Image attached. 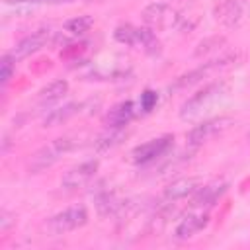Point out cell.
<instances>
[{"label":"cell","instance_id":"1","mask_svg":"<svg viewBox=\"0 0 250 250\" xmlns=\"http://www.w3.org/2000/svg\"><path fill=\"white\" fill-rule=\"evenodd\" d=\"M229 90V84L219 80V82H211L207 84L203 90H199L197 94H193L191 98H188L180 109V117L182 119H195L199 115H203L215 102H219Z\"/></svg>","mask_w":250,"mask_h":250},{"label":"cell","instance_id":"2","mask_svg":"<svg viewBox=\"0 0 250 250\" xmlns=\"http://www.w3.org/2000/svg\"><path fill=\"white\" fill-rule=\"evenodd\" d=\"M74 146V141H70V137H59L47 145H43L41 148H37L31 158L27 160V170L31 174H39L45 168H51L64 152H68Z\"/></svg>","mask_w":250,"mask_h":250},{"label":"cell","instance_id":"3","mask_svg":"<svg viewBox=\"0 0 250 250\" xmlns=\"http://www.w3.org/2000/svg\"><path fill=\"white\" fill-rule=\"evenodd\" d=\"M143 21L152 31H166L182 25V16L166 2H152L143 10Z\"/></svg>","mask_w":250,"mask_h":250},{"label":"cell","instance_id":"4","mask_svg":"<svg viewBox=\"0 0 250 250\" xmlns=\"http://www.w3.org/2000/svg\"><path fill=\"white\" fill-rule=\"evenodd\" d=\"M230 125H232V117H213V119L201 121L199 125H195L193 129H189V133L186 135L188 145H189V146L205 145L207 141H211V139H215L217 135L225 133Z\"/></svg>","mask_w":250,"mask_h":250},{"label":"cell","instance_id":"5","mask_svg":"<svg viewBox=\"0 0 250 250\" xmlns=\"http://www.w3.org/2000/svg\"><path fill=\"white\" fill-rule=\"evenodd\" d=\"M174 145V137L172 135H162V137H156V139H150L139 146L133 148L131 156H133V162L135 164H150L162 156L168 154V150L172 148Z\"/></svg>","mask_w":250,"mask_h":250},{"label":"cell","instance_id":"6","mask_svg":"<svg viewBox=\"0 0 250 250\" xmlns=\"http://www.w3.org/2000/svg\"><path fill=\"white\" fill-rule=\"evenodd\" d=\"M86 223H88V211L82 205H74V207H68V209L53 215L49 221V229L55 234H64V232L84 227Z\"/></svg>","mask_w":250,"mask_h":250},{"label":"cell","instance_id":"7","mask_svg":"<svg viewBox=\"0 0 250 250\" xmlns=\"http://www.w3.org/2000/svg\"><path fill=\"white\" fill-rule=\"evenodd\" d=\"M98 160H88V162H82L70 170L64 172V176L61 178V188L72 191V189H80L84 188L86 184H90V180L96 176L98 172Z\"/></svg>","mask_w":250,"mask_h":250},{"label":"cell","instance_id":"8","mask_svg":"<svg viewBox=\"0 0 250 250\" xmlns=\"http://www.w3.org/2000/svg\"><path fill=\"white\" fill-rule=\"evenodd\" d=\"M51 41H55V31H53V29H39V31H35V33H31V35L23 37V39L16 45V49L12 51V55H14L16 59H25V57H29V55L41 51L43 47H47Z\"/></svg>","mask_w":250,"mask_h":250},{"label":"cell","instance_id":"9","mask_svg":"<svg viewBox=\"0 0 250 250\" xmlns=\"http://www.w3.org/2000/svg\"><path fill=\"white\" fill-rule=\"evenodd\" d=\"M215 20L221 21L225 27H236L242 21L244 6L240 0H219L215 4Z\"/></svg>","mask_w":250,"mask_h":250},{"label":"cell","instance_id":"10","mask_svg":"<svg viewBox=\"0 0 250 250\" xmlns=\"http://www.w3.org/2000/svg\"><path fill=\"white\" fill-rule=\"evenodd\" d=\"M207 225H209V215L207 213H189L188 217H184L178 223V227L174 230V236L178 240L191 238L193 234H197L199 230H203Z\"/></svg>","mask_w":250,"mask_h":250},{"label":"cell","instance_id":"11","mask_svg":"<svg viewBox=\"0 0 250 250\" xmlns=\"http://www.w3.org/2000/svg\"><path fill=\"white\" fill-rule=\"evenodd\" d=\"M135 117V104L131 100L119 102L115 104L104 117V125L105 127H127L131 123V119Z\"/></svg>","mask_w":250,"mask_h":250},{"label":"cell","instance_id":"12","mask_svg":"<svg viewBox=\"0 0 250 250\" xmlns=\"http://www.w3.org/2000/svg\"><path fill=\"white\" fill-rule=\"evenodd\" d=\"M199 188H201L199 178H180V180H174L172 184H168L164 188V197L168 201H178V199H184L188 195H193Z\"/></svg>","mask_w":250,"mask_h":250},{"label":"cell","instance_id":"13","mask_svg":"<svg viewBox=\"0 0 250 250\" xmlns=\"http://www.w3.org/2000/svg\"><path fill=\"white\" fill-rule=\"evenodd\" d=\"M227 184L225 182H213V184H207V186H201L195 193H193V199H191V207H209L213 205L225 191H227Z\"/></svg>","mask_w":250,"mask_h":250},{"label":"cell","instance_id":"14","mask_svg":"<svg viewBox=\"0 0 250 250\" xmlns=\"http://www.w3.org/2000/svg\"><path fill=\"white\" fill-rule=\"evenodd\" d=\"M66 92H68V82L66 80H55V82H51V84H47L45 88L39 90L37 100H39V104L49 105V104H55V102L62 100L66 96Z\"/></svg>","mask_w":250,"mask_h":250},{"label":"cell","instance_id":"15","mask_svg":"<svg viewBox=\"0 0 250 250\" xmlns=\"http://www.w3.org/2000/svg\"><path fill=\"white\" fill-rule=\"evenodd\" d=\"M125 137H127L125 127H105V131L96 139L94 146H96L98 152H104V150H109V148L117 146Z\"/></svg>","mask_w":250,"mask_h":250},{"label":"cell","instance_id":"16","mask_svg":"<svg viewBox=\"0 0 250 250\" xmlns=\"http://www.w3.org/2000/svg\"><path fill=\"white\" fill-rule=\"evenodd\" d=\"M80 104H76V102H70V104H64V105H61V107H55V109H51V113L45 117V121H43V125L45 127H55V125H61V123H64V121H68L70 117H74L78 111H80Z\"/></svg>","mask_w":250,"mask_h":250},{"label":"cell","instance_id":"17","mask_svg":"<svg viewBox=\"0 0 250 250\" xmlns=\"http://www.w3.org/2000/svg\"><path fill=\"white\" fill-rule=\"evenodd\" d=\"M137 49H143L146 55H160V41L156 37V33L150 27H139V35H137Z\"/></svg>","mask_w":250,"mask_h":250},{"label":"cell","instance_id":"18","mask_svg":"<svg viewBox=\"0 0 250 250\" xmlns=\"http://www.w3.org/2000/svg\"><path fill=\"white\" fill-rule=\"evenodd\" d=\"M123 203H125V201H119V199H117L113 193H109V191H104V193H100V195L96 197V209H98V213H100L102 217L119 213L121 207H123Z\"/></svg>","mask_w":250,"mask_h":250},{"label":"cell","instance_id":"19","mask_svg":"<svg viewBox=\"0 0 250 250\" xmlns=\"http://www.w3.org/2000/svg\"><path fill=\"white\" fill-rule=\"evenodd\" d=\"M137 35H139V27H137V25H131V23H121V25H117L115 31H113L115 41H119V43H123V45H129V47H135Z\"/></svg>","mask_w":250,"mask_h":250},{"label":"cell","instance_id":"20","mask_svg":"<svg viewBox=\"0 0 250 250\" xmlns=\"http://www.w3.org/2000/svg\"><path fill=\"white\" fill-rule=\"evenodd\" d=\"M92 18L90 16H78V18H72V20H68L66 21V25H64V29L68 31V33H72V35H82V33H86L90 27H92Z\"/></svg>","mask_w":250,"mask_h":250},{"label":"cell","instance_id":"21","mask_svg":"<svg viewBox=\"0 0 250 250\" xmlns=\"http://www.w3.org/2000/svg\"><path fill=\"white\" fill-rule=\"evenodd\" d=\"M16 57L12 53H6L0 61V82L2 84H8V80L12 78V74L16 72Z\"/></svg>","mask_w":250,"mask_h":250},{"label":"cell","instance_id":"22","mask_svg":"<svg viewBox=\"0 0 250 250\" xmlns=\"http://www.w3.org/2000/svg\"><path fill=\"white\" fill-rule=\"evenodd\" d=\"M156 102H158V94H156L154 90H145V92L141 94L139 105H141L143 113H148V111H152V109H154Z\"/></svg>","mask_w":250,"mask_h":250},{"label":"cell","instance_id":"23","mask_svg":"<svg viewBox=\"0 0 250 250\" xmlns=\"http://www.w3.org/2000/svg\"><path fill=\"white\" fill-rule=\"evenodd\" d=\"M221 43H225V39H223V37H209V39H205V41H201V43L197 45L195 55H197V57H201V55H205V53L213 51L215 47H219Z\"/></svg>","mask_w":250,"mask_h":250},{"label":"cell","instance_id":"24","mask_svg":"<svg viewBox=\"0 0 250 250\" xmlns=\"http://www.w3.org/2000/svg\"><path fill=\"white\" fill-rule=\"evenodd\" d=\"M2 219H0V229L2 230H6L8 227H10V215H8V211H2V215H0Z\"/></svg>","mask_w":250,"mask_h":250},{"label":"cell","instance_id":"25","mask_svg":"<svg viewBox=\"0 0 250 250\" xmlns=\"http://www.w3.org/2000/svg\"><path fill=\"white\" fill-rule=\"evenodd\" d=\"M47 0H6V4H45Z\"/></svg>","mask_w":250,"mask_h":250},{"label":"cell","instance_id":"26","mask_svg":"<svg viewBox=\"0 0 250 250\" xmlns=\"http://www.w3.org/2000/svg\"><path fill=\"white\" fill-rule=\"evenodd\" d=\"M49 4H61V2H72V0H47Z\"/></svg>","mask_w":250,"mask_h":250},{"label":"cell","instance_id":"27","mask_svg":"<svg viewBox=\"0 0 250 250\" xmlns=\"http://www.w3.org/2000/svg\"><path fill=\"white\" fill-rule=\"evenodd\" d=\"M248 143H250V133H248Z\"/></svg>","mask_w":250,"mask_h":250}]
</instances>
